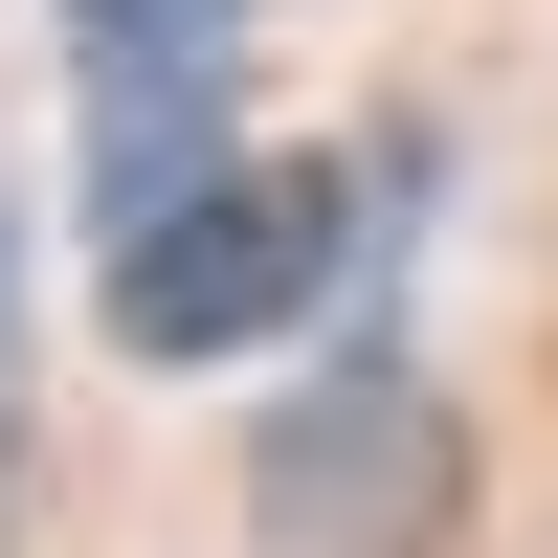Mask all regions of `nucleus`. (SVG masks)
Returning <instances> with one entry per match:
<instances>
[{
  "mask_svg": "<svg viewBox=\"0 0 558 558\" xmlns=\"http://www.w3.org/2000/svg\"><path fill=\"white\" fill-rule=\"evenodd\" d=\"M380 179L402 157H223L202 202L112 223V357H157V380H223V357H268L291 313H336V268L380 246Z\"/></svg>",
  "mask_w": 558,
  "mask_h": 558,
  "instance_id": "nucleus-1",
  "label": "nucleus"
},
{
  "mask_svg": "<svg viewBox=\"0 0 558 558\" xmlns=\"http://www.w3.org/2000/svg\"><path fill=\"white\" fill-rule=\"evenodd\" d=\"M0 380H23V223H0Z\"/></svg>",
  "mask_w": 558,
  "mask_h": 558,
  "instance_id": "nucleus-5",
  "label": "nucleus"
},
{
  "mask_svg": "<svg viewBox=\"0 0 558 558\" xmlns=\"http://www.w3.org/2000/svg\"><path fill=\"white\" fill-rule=\"evenodd\" d=\"M246 157V112H223V23H112L89 45V246L157 202H202V179Z\"/></svg>",
  "mask_w": 558,
  "mask_h": 558,
  "instance_id": "nucleus-3",
  "label": "nucleus"
},
{
  "mask_svg": "<svg viewBox=\"0 0 558 558\" xmlns=\"http://www.w3.org/2000/svg\"><path fill=\"white\" fill-rule=\"evenodd\" d=\"M68 23H89V45H112V23H246V0H68Z\"/></svg>",
  "mask_w": 558,
  "mask_h": 558,
  "instance_id": "nucleus-4",
  "label": "nucleus"
},
{
  "mask_svg": "<svg viewBox=\"0 0 558 558\" xmlns=\"http://www.w3.org/2000/svg\"><path fill=\"white\" fill-rule=\"evenodd\" d=\"M246 492H268V558H425V536H447V492H470V447H447L425 357H402V336H357L336 380H291V402H268Z\"/></svg>",
  "mask_w": 558,
  "mask_h": 558,
  "instance_id": "nucleus-2",
  "label": "nucleus"
}]
</instances>
